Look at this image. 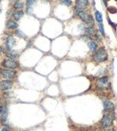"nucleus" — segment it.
Listing matches in <instances>:
<instances>
[{
  "label": "nucleus",
  "instance_id": "obj_1",
  "mask_svg": "<svg viewBox=\"0 0 117 131\" xmlns=\"http://www.w3.org/2000/svg\"><path fill=\"white\" fill-rule=\"evenodd\" d=\"M107 58H108V54H107V52H106V50L104 47L99 48L93 56L94 61H95L96 62H105L107 60Z\"/></svg>",
  "mask_w": 117,
  "mask_h": 131
},
{
  "label": "nucleus",
  "instance_id": "obj_2",
  "mask_svg": "<svg viewBox=\"0 0 117 131\" xmlns=\"http://www.w3.org/2000/svg\"><path fill=\"white\" fill-rule=\"evenodd\" d=\"M115 116L113 112H108L103 117L102 120H101V126L103 127H108L111 125L113 124V121L114 119Z\"/></svg>",
  "mask_w": 117,
  "mask_h": 131
},
{
  "label": "nucleus",
  "instance_id": "obj_3",
  "mask_svg": "<svg viewBox=\"0 0 117 131\" xmlns=\"http://www.w3.org/2000/svg\"><path fill=\"white\" fill-rule=\"evenodd\" d=\"M78 15L79 16L81 20L83 22H85L86 24H94V20H93V17H92L91 15H88L87 13L84 12V11H78Z\"/></svg>",
  "mask_w": 117,
  "mask_h": 131
},
{
  "label": "nucleus",
  "instance_id": "obj_4",
  "mask_svg": "<svg viewBox=\"0 0 117 131\" xmlns=\"http://www.w3.org/2000/svg\"><path fill=\"white\" fill-rule=\"evenodd\" d=\"M2 66L5 67V68H7V69H15V68H17L19 66L17 62H15L14 60H11V59H7V60H5L2 62Z\"/></svg>",
  "mask_w": 117,
  "mask_h": 131
},
{
  "label": "nucleus",
  "instance_id": "obj_5",
  "mask_svg": "<svg viewBox=\"0 0 117 131\" xmlns=\"http://www.w3.org/2000/svg\"><path fill=\"white\" fill-rule=\"evenodd\" d=\"M0 74L2 77L7 78V79H13L16 72L11 69H0Z\"/></svg>",
  "mask_w": 117,
  "mask_h": 131
},
{
  "label": "nucleus",
  "instance_id": "obj_6",
  "mask_svg": "<svg viewBox=\"0 0 117 131\" xmlns=\"http://www.w3.org/2000/svg\"><path fill=\"white\" fill-rule=\"evenodd\" d=\"M88 6V0H77L76 2V9L77 10L83 11Z\"/></svg>",
  "mask_w": 117,
  "mask_h": 131
},
{
  "label": "nucleus",
  "instance_id": "obj_7",
  "mask_svg": "<svg viewBox=\"0 0 117 131\" xmlns=\"http://www.w3.org/2000/svg\"><path fill=\"white\" fill-rule=\"evenodd\" d=\"M15 45V39L13 36H11V35L7 37V42H6V46H7V51H11Z\"/></svg>",
  "mask_w": 117,
  "mask_h": 131
},
{
  "label": "nucleus",
  "instance_id": "obj_8",
  "mask_svg": "<svg viewBox=\"0 0 117 131\" xmlns=\"http://www.w3.org/2000/svg\"><path fill=\"white\" fill-rule=\"evenodd\" d=\"M12 86H13V82L10 81H1L0 82V90H7L11 89Z\"/></svg>",
  "mask_w": 117,
  "mask_h": 131
},
{
  "label": "nucleus",
  "instance_id": "obj_9",
  "mask_svg": "<svg viewBox=\"0 0 117 131\" xmlns=\"http://www.w3.org/2000/svg\"><path fill=\"white\" fill-rule=\"evenodd\" d=\"M104 110L107 112H113V110H114V105H113V102L110 100L104 101Z\"/></svg>",
  "mask_w": 117,
  "mask_h": 131
},
{
  "label": "nucleus",
  "instance_id": "obj_10",
  "mask_svg": "<svg viewBox=\"0 0 117 131\" xmlns=\"http://www.w3.org/2000/svg\"><path fill=\"white\" fill-rule=\"evenodd\" d=\"M108 84V78L107 77H102L101 79L98 81L97 82V86L98 88L104 89L106 87V85Z\"/></svg>",
  "mask_w": 117,
  "mask_h": 131
},
{
  "label": "nucleus",
  "instance_id": "obj_11",
  "mask_svg": "<svg viewBox=\"0 0 117 131\" xmlns=\"http://www.w3.org/2000/svg\"><path fill=\"white\" fill-rule=\"evenodd\" d=\"M7 57H8L9 59H11V60H15L18 57V54L15 51H7V52L5 53Z\"/></svg>",
  "mask_w": 117,
  "mask_h": 131
},
{
  "label": "nucleus",
  "instance_id": "obj_12",
  "mask_svg": "<svg viewBox=\"0 0 117 131\" xmlns=\"http://www.w3.org/2000/svg\"><path fill=\"white\" fill-rule=\"evenodd\" d=\"M6 25L8 29H16L18 27V24L15 21H13V20H8Z\"/></svg>",
  "mask_w": 117,
  "mask_h": 131
},
{
  "label": "nucleus",
  "instance_id": "obj_13",
  "mask_svg": "<svg viewBox=\"0 0 117 131\" xmlns=\"http://www.w3.org/2000/svg\"><path fill=\"white\" fill-rule=\"evenodd\" d=\"M23 15H24V12H23L22 10H17L16 12L14 13L13 17H14V19H15V21H18V20H20L21 18L23 17Z\"/></svg>",
  "mask_w": 117,
  "mask_h": 131
},
{
  "label": "nucleus",
  "instance_id": "obj_14",
  "mask_svg": "<svg viewBox=\"0 0 117 131\" xmlns=\"http://www.w3.org/2000/svg\"><path fill=\"white\" fill-rule=\"evenodd\" d=\"M85 34H86L87 36L92 37L93 35H95V30H94V28L92 26H88L87 28L85 29Z\"/></svg>",
  "mask_w": 117,
  "mask_h": 131
},
{
  "label": "nucleus",
  "instance_id": "obj_15",
  "mask_svg": "<svg viewBox=\"0 0 117 131\" xmlns=\"http://www.w3.org/2000/svg\"><path fill=\"white\" fill-rule=\"evenodd\" d=\"M24 7V3L21 1V0H16L14 4V8L16 9V10H21Z\"/></svg>",
  "mask_w": 117,
  "mask_h": 131
},
{
  "label": "nucleus",
  "instance_id": "obj_16",
  "mask_svg": "<svg viewBox=\"0 0 117 131\" xmlns=\"http://www.w3.org/2000/svg\"><path fill=\"white\" fill-rule=\"evenodd\" d=\"M88 48L91 52H95L96 51V48H97V44L95 41H90L88 43Z\"/></svg>",
  "mask_w": 117,
  "mask_h": 131
},
{
  "label": "nucleus",
  "instance_id": "obj_17",
  "mask_svg": "<svg viewBox=\"0 0 117 131\" xmlns=\"http://www.w3.org/2000/svg\"><path fill=\"white\" fill-rule=\"evenodd\" d=\"M95 19H96V21L99 23V24H101V23H103V16H102V14L100 13V12H98V11H96L95 14Z\"/></svg>",
  "mask_w": 117,
  "mask_h": 131
},
{
  "label": "nucleus",
  "instance_id": "obj_18",
  "mask_svg": "<svg viewBox=\"0 0 117 131\" xmlns=\"http://www.w3.org/2000/svg\"><path fill=\"white\" fill-rule=\"evenodd\" d=\"M7 110H6V111L3 113L2 117H1V123L6 122V121H7Z\"/></svg>",
  "mask_w": 117,
  "mask_h": 131
},
{
  "label": "nucleus",
  "instance_id": "obj_19",
  "mask_svg": "<svg viewBox=\"0 0 117 131\" xmlns=\"http://www.w3.org/2000/svg\"><path fill=\"white\" fill-rule=\"evenodd\" d=\"M61 3L63 5H65V6H68V7H70V6L72 5L71 0H61Z\"/></svg>",
  "mask_w": 117,
  "mask_h": 131
},
{
  "label": "nucleus",
  "instance_id": "obj_20",
  "mask_svg": "<svg viewBox=\"0 0 117 131\" xmlns=\"http://www.w3.org/2000/svg\"><path fill=\"white\" fill-rule=\"evenodd\" d=\"M35 4V1L34 0H27V2H26V6L27 7H33Z\"/></svg>",
  "mask_w": 117,
  "mask_h": 131
},
{
  "label": "nucleus",
  "instance_id": "obj_21",
  "mask_svg": "<svg viewBox=\"0 0 117 131\" xmlns=\"http://www.w3.org/2000/svg\"><path fill=\"white\" fill-rule=\"evenodd\" d=\"M15 34H16V35H18V37H22V38H24V37L25 36V35H24V34L21 30H17Z\"/></svg>",
  "mask_w": 117,
  "mask_h": 131
},
{
  "label": "nucleus",
  "instance_id": "obj_22",
  "mask_svg": "<svg viewBox=\"0 0 117 131\" xmlns=\"http://www.w3.org/2000/svg\"><path fill=\"white\" fill-rule=\"evenodd\" d=\"M108 11L109 12H110L111 14H114V13H116V8H115V7H108Z\"/></svg>",
  "mask_w": 117,
  "mask_h": 131
},
{
  "label": "nucleus",
  "instance_id": "obj_23",
  "mask_svg": "<svg viewBox=\"0 0 117 131\" xmlns=\"http://www.w3.org/2000/svg\"><path fill=\"white\" fill-rule=\"evenodd\" d=\"M99 31L100 33L102 34L103 35H104V26H103V24L101 23V24H99Z\"/></svg>",
  "mask_w": 117,
  "mask_h": 131
},
{
  "label": "nucleus",
  "instance_id": "obj_24",
  "mask_svg": "<svg viewBox=\"0 0 117 131\" xmlns=\"http://www.w3.org/2000/svg\"><path fill=\"white\" fill-rule=\"evenodd\" d=\"M1 131H10V129L7 127H3L2 128H1Z\"/></svg>",
  "mask_w": 117,
  "mask_h": 131
},
{
  "label": "nucleus",
  "instance_id": "obj_25",
  "mask_svg": "<svg viewBox=\"0 0 117 131\" xmlns=\"http://www.w3.org/2000/svg\"><path fill=\"white\" fill-rule=\"evenodd\" d=\"M3 111H4V108H3L2 106L0 105V113H2Z\"/></svg>",
  "mask_w": 117,
  "mask_h": 131
},
{
  "label": "nucleus",
  "instance_id": "obj_26",
  "mask_svg": "<svg viewBox=\"0 0 117 131\" xmlns=\"http://www.w3.org/2000/svg\"><path fill=\"white\" fill-rule=\"evenodd\" d=\"M3 52V49H2V47H0V54Z\"/></svg>",
  "mask_w": 117,
  "mask_h": 131
},
{
  "label": "nucleus",
  "instance_id": "obj_27",
  "mask_svg": "<svg viewBox=\"0 0 117 131\" xmlns=\"http://www.w3.org/2000/svg\"><path fill=\"white\" fill-rule=\"evenodd\" d=\"M108 131H113V130H108Z\"/></svg>",
  "mask_w": 117,
  "mask_h": 131
},
{
  "label": "nucleus",
  "instance_id": "obj_28",
  "mask_svg": "<svg viewBox=\"0 0 117 131\" xmlns=\"http://www.w3.org/2000/svg\"><path fill=\"white\" fill-rule=\"evenodd\" d=\"M0 14H1V10H0Z\"/></svg>",
  "mask_w": 117,
  "mask_h": 131
},
{
  "label": "nucleus",
  "instance_id": "obj_29",
  "mask_svg": "<svg viewBox=\"0 0 117 131\" xmlns=\"http://www.w3.org/2000/svg\"><path fill=\"white\" fill-rule=\"evenodd\" d=\"M21 131H25V130H21Z\"/></svg>",
  "mask_w": 117,
  "mask_h": 131
},
{
  "label": "nucleus",
  "instance_id": "obj_30",
  "mask_svg": "<svg viewBox=\"0 0 117 131\" xmlns=\"http://www.w3.org/2000/svg\"><path fill=\"white\" fill-rule=\"evenodd\" d=\"M1 1H2V0H0V2H1Z\"/></svg>",
  "mask_w": 117,
  "mask_h": 131
},
{
  "label": "nucleus",
  "instance_id": "obj_31",
  "mask_svg": "<svg viewBox=\"0 0 117 131\" xmlns=\"http://www.w3.org/2000/svg\"><path fill=\"white\" fill-rule=\"evenodd\" d=\"M115 1H117V0H115Z\"/></svg>",
  "mask_w": 117,
  "mask_h": 131
}]
</instances>
